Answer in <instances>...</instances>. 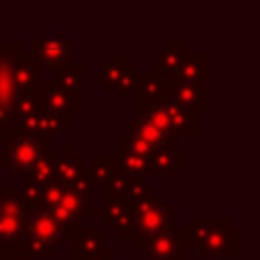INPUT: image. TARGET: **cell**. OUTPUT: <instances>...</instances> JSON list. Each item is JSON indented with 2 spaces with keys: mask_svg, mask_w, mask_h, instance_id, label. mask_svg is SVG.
<instances>
[{
  "mask_svg": "<svg viewBox=\"0 0 260 260\" xmlns=\"http://www.w3.org/2000/svg\"><path fill=\"white\" fill-rule=\"evenodd\" d=\"M187 238L201 260L238 258V229L226 217H192L187 221Z\"/></svg>",
  "mask_w": 260,
  "mask_h": 260,
  "instance_id": "cell-1",
  "label": "cell"
},
{
  "mask_svg": "<svg viewBox=\"0 0 260 260\" xmlns=\"http://www.w3.org/2000/svg\"><path fill=\"white\" fill-rule=\"evenodd\" d=\"M206 76H208L206 57L203 55H185L174 78L183 82H206Z\"/></svg>",
  "mask_w": 260,
  "mask_h": 260,
  "instance_id": "cell-19",
  "label": "cell"
},
{
  "mask_svg": "<svg viewBox=\"0 0 260 260\" xmlns=\"http://www.w3.org/2000/svg\"><path fill=\"white\" fill-rule=\"evenodd\" d=\"M3 197H5V187H3V180H0V203H3Z\"/></svg>",
  "mask_w": 260,
  "mask_h": 260,
  "instance_id": "cell-29",
  "label": "cell"
},
{
  "mask_svg": "<svg viewBox=\"0 0 260 260\" xmlns=\"http://www.w3.org/2000/svg\"><path fill=\"white\" fill-rule=\"evenodd\" d=\"M87 171H89L91 180H94L96 185H103L105 180H108L110 176L117 171L114 155H99V157H94V162H91V167H87Z\"/></svg>",
  "mask_w": 260,
  "mask_h": 260,
  "instance_id": "cell-23",
  "label": "cell"
},
{
  "mask_svg": "<svg viewBox=\"0 0 260 260\" xmlns=\"http://www.w3.org/2000/svg\"><path fill=\"white\" fill-rule=\"evenodd\" d=\"M53 87H57L59 91L69 94L78 105L82 108V85H80V67H71V69H64V71H57L53 76Z\"/></svg>",
  "mask_w": 260,
  "mask_h": 260,
  "instance_id": "cell-18",
  "label": "cell"
},
{
  "mask_svg": "<svg viewBox=\"0 0 260 260\" xmlns=\"http://www.w3.org/2000/svg\"><path fill=\"white\" fill-rule=\"evenodd\" d=\"M135 94H137V103H160L169 96V78L160 76V73L139 76Z\"/></svg>",
  "mask_w": 260,
  "mask_h": 260,
  "instance_id": "cell-12",
  "label": "cell"
},
{
  "mask_svg": "<svg viewBox=\"0 0 260 260\" xmlns=\"http://www.w3.org/2000/svg\"><path fill=\"white\" fill-rule=\"evenodd\" d=\"M25 238L35 240V242L46 244L48 249H57L64 242V231L59 226V221L55 219L53 210L46 206H37L27 210L25 217Z\"/></svg>",
  "mask_w": 260,
  "mask_h": 260,
  "instance_id": "cell-5",
  "label": "cell"
},
{
  "mask_svg": "<svg viewBox=\"0 0 260 260\" xmlns=\"http://www.w3.org/2000/svg\"><path fill=\"white\" fill-rule=\"evenodd\" d=\"M73 260H117V253L112 249L103 247L94 253H85V256H73Z\"/></svg>",
  "mask_w": 260,
  "mask_h": 260,
  "instance_id": "cell-27",
  "label": "cell"
},
{
  "mask_svg": "<svg viewBox=\"0 0 260 260\" xmlns=\"http://www.w3.org/2000/svg\"><path fill=\"white\" fill-rule=\"evenodd\" d=\"M128 176L123 171H114L108 180L103 183V197H105V203L110 201H123L126 199V189H128Z\"/></svg>",
  "mask_w": 260,
  "mask_h": 260,
  "instance_id": "cell-21",
  "label": "cell"
},
{
  "mask_svg": "<svg viewBox=\"0 0 260 260\" xmlns=\"http://www.w3.org/2000/svg\"><path fill=\"white\" fill-rule=\"evenodd\" d=\"M53 165H55V180L69 185L82 169H85L87 162L82 155H78L76 148H73L71 144H67L59 155H53Z\"/></svg>",
  "mask_w": 260,
  "mask_h": 260,
  "instance_id": "cell-13",
  "label": "cell"
},
{
  "mask_svg": "<svg viewBox=\"0 0 260 260\" xmlns=\"http://www.w3.org/2000/svg\"><path fill=\"white\" fill-rule=\"evenodd\" d=\"M155 187L148 183L146 178H130L128 180V189H126V201H130L133 206L137 203H144V201H151L155 199Z\"/></svg>",
  "mask_w": 260,
  "mask_h": 260,
  "instance_id": "cell-22",
  "label": "cell"
},
{
  "mask_svg": "<svg viewBox=\"0 0 260 260\" xmlns=\"http://www.w3.org/2000/svg\"><path fill=\"white\" fill-rule=\"evenodd\" d=\"M25 217L27 215L0 210V249H23Z\"/></svg>",
  "mask_w": 260,
  "mask_h": 260,
  "instance_id": "cell-10",
  "label": "cell"
},
{
  "mask_svg": "<svg viewBox=\"0 0 260 260\" xmlns=\"http://www.w3.org/2000/svg\"><path fill=\"white\" fill-rule=\"evenodd\" d=\"M89 208H91V203H89V197H87V194H78L69 187H67V192H64V197L50 208L55 219H57L59 226H62L64 238L67 240H73V235L85 226Z\"/></svg>",
  "mask_w": 260,
  "mask_h": 260,
  "instance_id": "cell-4",
  "label": "cell"
},
{
  "mask_svg": "<svg viewBox=\"0 0 260 260\" xmlns=\"http://www.w3.org/2000/svg\"><path fill=\"white\" fill-rule=\"evenodd\" d=\"M14 192H16V197L21 199V203L30 210V208H37L41 206V197H44V187H41L39 183H37L35 178H32L30 174L23 176L21 185H16L14 187Z\"/></svg>",
  "mask_w": 260,
  "mask_h": 260,
  "instance_id": "cell-20",
  "label": "cell"
},
{
  "mask_svg": "<svg viewBox=\"0 0 260 260\" xmlns=\"http://www.w3.org/2000/svg\"><path fill=\"white\" fill-rule=\"evenodd\" d=\"M103 217L105 226L114 231L119 240H133V203L130 201H110L103 203Z\"/></svg>",
  "mask_w": 260,
  "mask_h": 260,
  "instance_id": "cell-8",
  "label": "cell"
},
{
  "mask_svg": "<svg viewBox=\"0 0 260 260\" xmlns=\"http://www.w3.org/2000/svg\"><path fill=\"white\" fill-rule=\"evenodd\" d=\"M192 249L185 229H171L155 235L146 242L144 251L148 253V260H187V253Z\"/></svg>",
  "mask_w": 260,
  "mask_h": 260,
  "instance_id": "cell-6",
  "label": "cell"
},
{
  "mask_svg": "<svg viewBox=\"0 0 260 260\" xmlns=\"http://www.w3.org/2000/svg\"><path fill=\"white\" fill-rule=\"evenodd\" d=\"M137 73L133 67H119V64H108L105 71L99 76V82H103L108 91H135L137 87Z\"/></svg>",
  "mask_w": 260,
  "mask_h": 260,
  "instance_id": "cell-14",
  "label": "cell"
},
{
  "mask_svg": "<svg viewBox=\"0 0 260 260\" xmlns=\"http://www.w3.org/2000/svg\"><path fill=\"white\" fill-rule=\"evenodd\" d=\"M94 180H91V176H89V171H87V167L80 171V174L76 176V178L69 183V189H73V192H78V194H87L89 197L91 194V189H94Z\"/></svg>",
  "mask_w": 260,
  "mask_h": 260,
  "instance_id": "cell-26",
  "label": "cell"
},
{
  "mask_svg": "<svg viewBox=\"0 0 260 260\" xmlns=\"http://www.w3.org/2000/svg\"><path fill=\"white\" fill-rule=\"evenodd\" d=\"M114 162H117V169L123 171L128 178H148V155H139L133 151H117Z\"/></svg>",
  "mask_w": 260,
  "mask_h": 260,
  "instance_id": "cell-17",
  "label": "cell"
},
{
  "mask_svg": "<svg viewBox=\"0 0 260 260\" xmlns=\"http://www.w3.org/2000/svg\"><path fill=\"white\" fill-rule=\"evenodd\" d=\"M69 55H71V48L64 41H41L32 48V57L39 67H62L67 64Z\"/></svg>",
  "mask_w": 260,
  "mask_h": 260,
  "instance_id": "cell-15",
  "label": "cell"
},
{
  "mask_svg": "<svg viewBox=\"0 0 260 260\" xmlns=\"http://www.w3.org/2000/svg\"><path fill=\"white\" fill-rule=\"evenodd\" d=\"M0 260H32L23 249H0Z\"/></svg>",
  "mask_w": 260,
  "mask_h": 260,
  "instance_id": "cell-28",
  "label": "cell"
},
{
  "mask_svg": "<svg viewBox=\"0 0 260 260\" xmlns=\"http://www.w3.org/2000/svg\"><path fill=\"white\" fill-rule=\"evenodd\" d=\"M3 157L0 165L14 174H30L44 157L53 155V137H37L12 126L3 135Z\"/></svg>",
  "mask_w": 260,
  "mask_h": 260,
  "instance_id": "cell-2",
  "label": "cell"
},
{
  "mask_svg": "<svg viewBox=\"0 0 260 260\" xmlns=\"http://www.w3.org/2000/svg\"><path fill=\"white\" fill-rule=\"evenodd\" d=\"M30 176L37 180V183L41 185V187H46L48 183H53V180H55V165H53V155L44 157V160H41L39 165H37L35 169L30 171Z\"/></svg>",
  "mask_w": 260,
  "mask_h": 260,
  "instance_id": "cell-24",
  "label": "cell"
},
{
  "mask_svg": "<svg viewBox=\"0 0 260 260\" xmlns=\"http://www.w3.org/2000/svg\"><path fill=\"white\" fill-rule=\"evenodd\" d=\"M176 210L174 206H169L167 201L160 199H151V201H144L133 206V244L135 249L144 251L146 242L155 235L171 231L176 224Z\"/></svg>",
  "mask_w": 260,
  "mask_h": 260,
  "instance_id": "cell-3",
  "label": "cell"
},
{
  "mask_svg": "<svg viewBox=\"0 0 260 260\" xmlns=\"http://www.w3.org/2000/svg\"><path fill=\"white\" fill-rule=\"evenodd\" d=\"M128 135L137 137L139 142L146 144L151 151H155V148H162V146H176V144H178V135L167 133V130L153 126V123H148L146 119H142V117H137L133 123H130Z\"/></svg>",
  "mask_w": 260,
  "mask_h": 260,
  "instance_id": "cell-9",
  "label": "cell"
},
{
  "mask_svg": "<svg viewBox=\"0 0 260 260\" xmlns=\"http://www.w3.org/2000/svg\"><path fill=\"white\" fill-rule=\"evenodd\" d=\"M167 99L171 103H176L178 108H183L185 112L194 114V117L208 112L206 82H183L176 80V78H169V96Z\"/></svg>",
  "mask_w": 260,
  "mask_h": 260,
  "instance_id": "cell-7",
  "label": "cell"
},
{
  "mask_svg": "<svg viewBox=\"0 0 260 260\" xmlns=\"http://www.w3.org/2000/svg\"><path fill=\"white\" fill-rule=\"evenodd\" d=\"M67 187L69 185H64V183H59V180H53V183H48L44 187V197H41V206H46V208H53L55 203L59 201V199L64 197V192H67Z\"/></svg>",
  "mask_w": 260,
  "mask_h": 260,
  "instance_id": "cell-25",
  "label": "cell"
},
{
  "mask_svg": "<svg viewBox=\"0 0 260 260\" xmlns=\"http://www.w3.org/2000/svg\"><path fill=\"white\" fill-rule=\"evenodd\" d=\"M73 256H85V253H94L99 249L105 247V229L99 226V229H87L82 226L76 235H73Z\"/></svg>",
  "mask_w": 260,
  "mask_h": 260,
  "instance_id": "cell-16",
  "label": "cell"
},
{
  "mask_svg": "<svg viewBox=\"0 0 260 260\" xmlns=\"http://www.w3.org/2000/svg\"><path fill=\"white\" fill-rule=\"evenodd\" d=\"M183 165H187V157L178 155L176 146H162L148 153V176H155V174L176 176Z\"/></svg>",
  "mask_w": 260,
  "mask_h": 260,
  "instance_id": "cell-11",
  "label": "cell"
}]
</instances>
